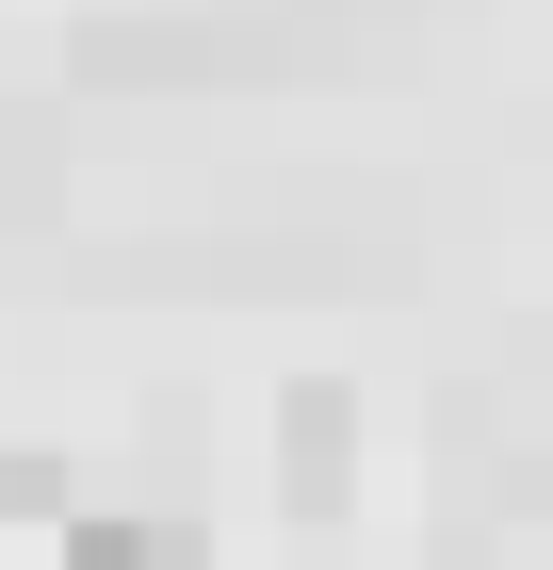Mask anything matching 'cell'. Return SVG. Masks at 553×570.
I'll return each instance as SVG.
<instances>
[{
    "label": "cell",
    "instance_id": "cell-1",
    "mask_svg": "<svg viewBox=\"0 0 553 570\" xmlns=\"http://www.w3.org/2000/svg\"><path fill=\"white\" fill-rule=\"evenodd\" d=\"M66 570H196V538H179V522H82Z\"/></svg>",
    "mask_w": 553,
    "mask_h": 570
}]
</instances>
